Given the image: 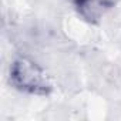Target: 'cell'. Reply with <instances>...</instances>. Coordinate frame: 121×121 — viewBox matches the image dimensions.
Here are the masks:
<instances>
[{"instance_id": "7a4b0ae2", "label": "cell", "mask_w": 121, "mask_h": 121, "mask_svg": "<svg viewBox=\"0 0 121 121\" xmlns=\"http://www.w3.org/2000/svg\"><path fill=\"white\" fill-rule=\"evenodd\" d=\"M71 2H73V4H74L77 9H80V7H83V6L88 2V0H71Z\"/></svg>"}, {"instance_id": "6da1fadb", "label": "cell", "mask_w": 121, "mask_h": 121, "mask_svg": "<svg viewBox=\"0 0 121 121\" xmlns=\"http://www.w3.org/2000/svg\"><path fill=\"white\" fill-rule=\"evenodd\" d=\"M10 84L31 95H47L53 90V84L43 69L27 57H19L12 63Z\"/></svg>"}]
</instances>
